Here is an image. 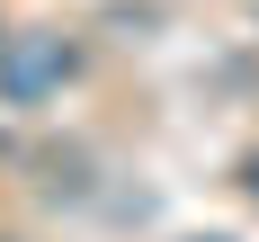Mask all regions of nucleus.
<instances>
[{
  "instance_id": "f257e3e1",
  "label": "nucleus",
  "mask_w": 259,
  "mask_h": 242,
  "mask_svg": "<svg viewBox=\"0 0 259 242\" xmlns=\"http://www.w3.org/2000/svg\"><path fill=\"white\" fill-rule=\"evenodd\" d=\"M72 72H80V54L63 45L54 27H18V36H0V108H45Z\"/></svg>"
},
{
  "instance_id": "7ed1b4c3",
  "label": "nucleus",
  "mask_w": 259,
  "mask_h": 242,
  "mask_svg": "<svg viewBox=\"0 0 259 242\" xmlns=\"http://www.w3.org/2000/svg\"><path fill=\"white\" fill-rule=\"evenodd\" d=\"M214 242H224V233H214Z\"/></svg>"
},
{
  "instance_id": "f03ea898",
  "label": "nucleus",
  "mask_w": 259,
  "mask_h": 242,
  "mask_svg": "<svg viewBox=\"0 0 259 242\" xmlns=\"http://www.w3.org/2000/svg\"><path fill=\"white\" fill-rule=\"evenodd\" d=\"M250 197H259V161H250Z\"/></svg>"
}]
</instances>
